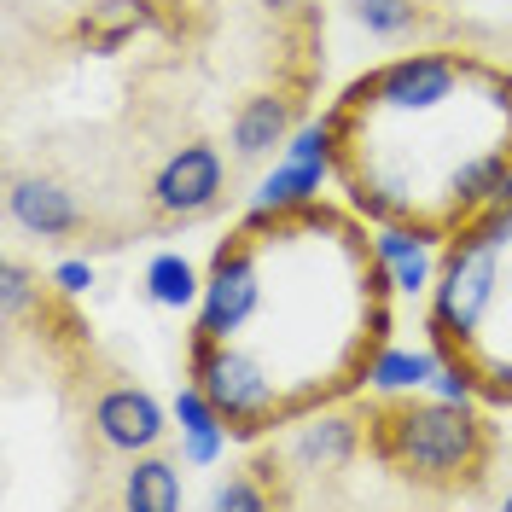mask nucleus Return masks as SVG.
<instances>
[{"label":"nucleus","instance_id":"1","mask_svg":"<svg viewBox=\"0 0 512 512\" xmlns=\"http://www.w3.org/2000/svg\"><path fill=\"white\" fill-rule=\"evenodd\" d=\"M367 448L414 483H472L489 460V425L472 402H396L367 419Z\"/></svg>","mask_w":512,"mask_h":512},{"label":"nucleus","instance_id":"2","mask_svg":"<svg viewBox=\"0 0 512 512\" xmlns=\"http://www.w3.org/2000/svg\"><path fill=\"white\" fill-rule=\"evenodd\" d=\"M501 251H507V239L495 233V222L478 210V222H460L448 233V251H443V268H437V280H431V338L443 344V350H466L472 338H478V326L489 320L495 309V286H501Z\"/></svg>","mask_w":512,"mask_h":512},{"label":"nucleus","instance_id":"3","mask_svg":"<svg viewBox=\"0 0 512 512\" xmlns=\"http://www.w3.org/2000/svg\"><path fill=\"white\" fill-rule=\"evenodd\" d=\"M187 379L204 384V396L222 408V419L233 425V437L268 431V419H280V408H286L274 373H268L256 355L233 350V338H198V332H192Z\"/></svg>","mask_w":512,"mask_h":512},{"label":"nucleus","instance_id":"4","mask_svg":"<svg viewBox=\"0 0 512 512\" xmlns=\"http://www.w3.org/2000/svg\"><path fill=\"white\" fill-rule=\"evenodd\" d=\"M332 175H338V134L326 123H303L286 140L280 163L262 175V187H256V198H251V227L303 216Z\"/></svg>","mask_w":512,"mask_h":512},{"label":"nucleus","instance_id":"5","mask_svg":"<svg viewBox=\"0 0 512 512\" xmlns=\"http://www.w3.org/2000/svg\"><path fill=\"white\" fill-rule=\"evenodd\" d=\"M466 82V64L454 53H408V59H390L384 70L361 76L344 105H355V117L367 111H396V117H425L454 99V88Z\"/></svg>","mask_w":512,"mask_h":512},{"label":"nucleus","instance_id":"6","mask_svg":"<svg viewBox=\"0 0 512 512\" xmlns=\"http://www.w3.org/2000/svg\"><path fill=\"white\" fill-rule=\"evenodd\" d=\"M262 315V268H256L251 233L227 239L210 274H204V297H198V338H239L251 320Z\"/></svg>","mask_w":512,"mask_h":512},{"label":"nucleus","instance_id":"7","mask_svg":"<svg viewBox=\"0 0 512 512\" xmlns=\"http://www.w3.org/2000/svg\"><path fill=\"white\" fill-rule=\"evenodd\" d=\"M222 187H227V158L210 140H192L181 152H169L163 169L152 175V204L169 222H192V216L222 204Z\"/></svg>","mask_w":512,"mask_h":512},{"label":"nucleus","instance_id":"8","mask_svg":"<svg viewBox=\"0 0 512 512\" xmlns=\"http://www.w3.org/2000/svg\"><path fill=\"white\" fill-rule=\"evenodd\" d=\"M94 437L111 454H152L169 437V414L152 390H134V384H111L94 396Z\"/></svg>","mask_w":512,"mask_h":512},{"label":"nucleus","instance_id":"9","mask_svg":"<svg viewBox=\"0 0 512 512\" xmlns=\"http://www.w3.org/2000/svg\"><path fill=\"white\" fill-rule=\"evenodd\" d=\"M6 216L18 233H30V239H70L76 227H82V204H76V192L53 181V175H12V187H6Z\"/></svg>","mask_w":512,"mask_h":512},{"label":"nucleus","instance_id":"10","mask_svg":"<svg viewBox=\"0 0 512 512\" xmlns=\"http://www.w3.org/2000/svg\"><path fill=\"white\" fill-rule=\"evenodd\" d=\"M297 99L291 94H251L233 111V158H268V152H286V140L297 134Z\"/></svg>","mask_w":512,"mask_h":512},{"label":"nucleus","instance_id":"11","mask_svg":"<svg viewBox=\"0 0 512 512\" xmlns=\"http://www.w3.org/2000/svg\"><path fill=\"white\" fill-rule=\"evenodd\" d=\"M175 425H181V460L187 466H216L227 454V437H233V425L222 419V408L204 396V384L192 379L175 390Z\"/></svg>","mask_w":512,"mask_h":512},{"label":"nucleus","instance_id":"12","mask_svg":"<svg viewBox=\"0 0 512 512\" xmlns=\"http://www.w3.org/2000/svg\"><path fill=\"white\" fill-rule=\"evenodd\" d=\"M355 448H361V419L350 414H315L286 437V454L303 472H338L355 460Z\"/></svg>","mask_w":512,"mask_h":512},{"label":"nucleus","instance_id":"13","mask_svg":"<svg viewBox=\"0 0 512 512\" xmlns=\"http://www.w3.org/2000/svg\"><path fill=\"white\" fill-rule=\"evenodd\" d=\"M437 367H443V350H402V344H384V350L367 355L361 384L379 390V396H414V390H431Z\"/></svg>","mask_w":512,"mask_h":512},{"label":"nucleus","instance_id":"14","mask_svg":"<svg viewBox=\"0 0 512 512\" xmlns=\"http://www.w3.org/2000/svg\"><path fill=\"white\" fill-rule=\"evenodd\" d=\"M187 501L181 489V466L163 460L158 448L152 454H128V472H123V507L134 512H175Z\"/></svg>","mask_w":512,"mask_h":512},{"label":"nucleus","instance_id":"15","mask_svg":"<svg viewBox=\"0 0 512 512\" xmlns=\"http://www.w3.org/2000/svg\"><path fill=\"white\" fill-rule=\"evenodd\" d=\"M152 24V0H94L82 18H76V41L88 53H117L123 41Z\"/></svg>","mask_w":512,"mask_h":512},{"label":"nucleus","instance_id":"16","mask_svg":"<svg viewBox=\"0 0 512 512\" xmlns=\"http://www.w3.org/2000/svg\"><path fill=\"white\" fill-rule=\"evenodd\" d=\"M507 163H512V146H501V152H483V158L460 163V169L448 175V204H454L460 222H472L478 210L495 204V192H501V181H507Z\"/></svg>","mask_w":512,"mask_h":512},{"label":"nucleus","instance_id":"17","mask_svg":"<svg viewBox=\"0 0 512 512\" xmlns=\"http://www.w3.org/2000/svg\"><path fill=\"white\" fill-rule=\"evenodd\" d=\"M146 297L158 303V309H198V297H204V280H198V268H192L181 251H158L146 262Z\"/></svg>","mask_w":512,"mask_h":512},{"label":"nucleus","instance_id":"18","mask_svg":"<svg viewBox=\"0 0 512 512\" xmlns=\"http://www.w3.org/2000/svg\"><path fill=\"white\" fill-rule=\"evenodd\" d=\"M355 24L373 41H402L419 30V6L414 0H355Z\"/></svg>","mask_w":512,"mask_h":512},{"label":"nucleus","instance_id":"19","mask_svg":"<svg viewBox=\"0 0 512 512\" xmlns=\"http://www.w3.org/2000/svg\"><path fill=\"white\" fill-rule=\"evenodd\" d=\"M0 309H6V320H24L30 309H41V286H35V274L24 262L0 268Z\"/></svg>","mask_w":512,"mask_h":512},{"label":"nucleus","instance_id":"20","mask_svg":"<svg viewBox=\"0 0 512 512\" xmlns=\"http://www.w3.org/2000/svg\"><path fill=\"white\" fill-rule=\"evenodd\" d=\"M431 396H443V402H478L483 396V379H478V361H448L443 355V367H437V379H431Z\"/></svg>","mask_w":512,"mask_h":512},{"label":"nucleus","instance_id":"21","mask_svg":"<svg viewBox=\"0 0 512 512\" xmlns=\"http://www.w3.org/2000/svg\"><path fill=\"white\" fill-rule=\"evenodd\" d=\"M268 501H274V489L251 483L245 472H233L227 483H216V489H210V507H216V512H256V507H268Z\"/></svg>","mask_w":512,"mask_h":512},{"label":"nucleus","instance_id":"22","mask_svg":"<svg viewBox=\"0 0 512 512\" xmlns=\"http://www.w3.org/2000/svg\"><path fill=\"white\" fill-rule=\"evenodd\" d=\"M47 286L59 291V297H82V291L94 286V262H82V256H64L59 268L47 274Z\"/></svg>","mask_w":512,"mask_h":512},{"label":"nucleus","instance_id":"23","mask_svg":"<svg viewBox=\"0 0 512 512\" xmlns=\"http://www.w3.org/2000/svg\"><path fill=\"white\" fill-rule=\"evenodd\" d=\"M478 379H483V396L512 402V361H478Z\"/></svg>","mask_w":512,"mask_h":512},{"label":"nucleus","instance_id":"24","mask_svg":"<svg viewBox=\"0 0 512 512\" xmlns=\"http://www.w3.org/2000/svg\"><path fill=\"white\" fill-rule=\"evenodd\" d=\"M495 204H512V163H507V181H501V192H495Z\"/></svg>","mask_w":512,"mask_h":512},{"label":"nucleus","instance_id":"25","mask_svg":"<svg viewBox=\"0 0 512 512\" xmlns=\"http://www.w3.org/2000/svg\"><path fill=\"white\" fill-rule=\"evenodd\" d=\"M507 507H512V489H507Z\"/></svg>","mask_w":512,"mask_h":512}]
</instances>
